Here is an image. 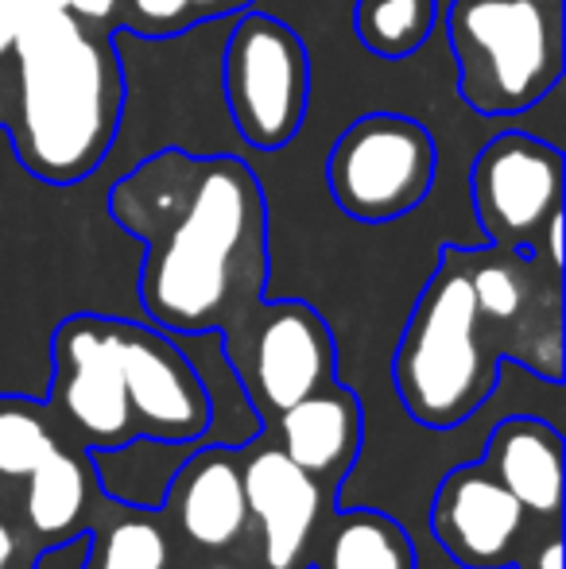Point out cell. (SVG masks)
Masks as SVG:
<instances>
[{"instance_id": "6da1fadb", "label": "cell", "mask_w": 566, "mask_h": 569, "mask_svg": "<svg viewBox=\"0 0 566 569\" xmlns=\"http://www.w3.org/2000/svg\"><path fill=\"white\" fill-rule=\"evenodd\" d=\"M143 244L140 307L167 333H226L268 291V198L245 159L159 148L109 190Z\"/></svg>"}, {"instance_id": "7a4b0ae2", "label": "cell", "mask_w": 566, "mask_h": 569, "mask_svg": "<svg viewBox=\"0 0 566 569\" xmlns=\"http://www.w3.org/2000/svg\"><path fill=\"white\" fill-rule=\"evenodd\" d=\"M8 54L16 67L4 132L20 167L51 187L90 179L121 132L129 93L117 36L51 8L16 31Z\"/></svg>"}, {"instance_id": "3957f363", "label": "cell", "mask_w": 566, "mask_h": 569, "mask_svg": "<svg viewBox=\"0 0 566 569\" xmlns=\"http://www.w3.org/2000/svg\"><path fill=\"white\" fill-rule=\"evenodd\" d=\"M500 349L477 315L461 244H443L393 357L404 411L424 430H454L493 399Z\"/></svg>"}, {"instance_id": "277c9868", "label": "cell", "mask_w": 566, "mask_h": 569, "mask_svg": "<svg viewBox=\"0 0 566 569\" xmlns=\"http://www.w3.org/2000/svg\"><path fill=\"white\" fill-rule=\"evenodd\" d=\"M446 39L474 113H528L566 70V0H450Z\"/></svg>"}, {"instance_id": "5b68a950", "label": "cell", "mask_w": 566, "mask_h": 569, "mask_svg": "<svg viewBox=\"0 0 566 569\" xmlns=\"http://www.w3.org/2000/svg\"><path fill=\"white\" fill-rule=\"evenodd\" d=\"M221 93L249 148H287L310 106V54L299 31L257 8L237 12L221 54Z\"/></svg>"}, {"instance_id": "8992f818", "label": "cell", "mask_w": 566, "mask_h": 569, "mask_svg": "<svg viewBox=\"0 0 566 569\" xmlns=\"http://www.w3.org/2000/svg\"><path fill=\"white\" fill-rule=\"evenodd\" d=\"M438 174L430 128L404 113H365L334 140L326 182L349 221L388 226L427 202Z\"/></svg>"}, {"instance_id": "52a82bcc", "label": "cell", "mask_w": 566, "mask_h": 569, "mask_svg": "<svg viewBox=\"0 0 566 569\" xmlns=\"http://www.w3.org/2000/svg\"><path fill=\"white\" fill-rule=\"evenodd\" d=\"M477 315L489 326L505 365L563 383V271L539 252L500 244H461Z\"/></svg>"}, {"instance_id": "ba28073f", "label": "cell", "mask_w": 566, "mask_h": 569, "mask_svg": "<svg viewBox=\"0 0 566 569\" xmlns=\"http://www.w3.org/2000/svg\"><path fill=\"white\" fill-rule=\"evenodd\" d=\"M221 349L265 422L338 380L330 322L302 299H260L234 330L221 333Z\"/></svg>"}, {"instance_id": "9c48e42d", "label": "cell", "mask_w": 566, "mask_h": 569, "mask_svg": "<svg viewBox=\"0 0 566 569\" xmlns=\"http://www.w3.org/2000/svg\"><path fill=\"white\" fill-rule=\"evenodd\" d=\"M47 411L75 450H106L137 438L109 315H75L51 338Z\"/></svg>"}, {"instance_id": "30bf717a", "label": "cell", "mask_w": 566, "mask_h": 569, "mask_svg": "<svg viewBox=\"0 0 566 569\" xmlns=\"http://www.w3.org/2000/svg\"><path fill=\"white\" fill-rule=\"evenodd\" d=\"M566 159L532 132H500L474 156L469 202L485 240L536 252L547 218L563 210Z\"/></svg>"}, {"instance_id": "8fae6325", "label": "cell", "mask_w": 566, "mask_h": 569, "mask_svg": "<svg viewBox=\"0 0 566 569\" xmlns=\"http://www.w3.org/2000/svg\"><path fill=\"white\" fill-rule=\"evenodd\" d=\"M125 396L137 422V438L159 442H202L210 427V396L179 341L151 322L109 318Z\"/></svg>"}, {"instance_id": "7c38bea8", "label": "cell", "mask_w": 566, "mask_h": 569, "mask_svg": "<svg viewBox=\"0 0 566 569\" xmlns=\"http://www.w3.org/2000/svg\"><path fill=\"white\" fill-rule=\"evenodd\" d=\"M237 453L257 539V569H310L315 539L338 500L265 435Z\"/></svg>"}, {"instance_id": "4fadbf2b", "label": "cell", "mask_w": 566, "mask_h": 569, "mask_svg": "<svg viewBox=\"0 0 566 569\" xmlns=\"http://www.w3.org/2000/svg\"><path fill=\"white\" fill-rule=\"evenodd\" d=\"M430 539L466 569H505L516 566L528 511L513 492L485 469L469 461L450 469L430 500Z\"/></svg>"}, {"instance_id": "5bb4252c", "label": "cell", "mask_w": 566, "mask_h": 569, "mask_svg": "<svg viewBox=\"0 0 566 569\" xmlns=\"http://www.w3.org/2000/svg\"><path fill=\"white\" fill-rule=\"evenodd\" d=\"M159 516H167L163 523L179 531L190 555H218L245 542L257 547L245 503L241 453L234 446H198L175 472Z\"/></svg>"}, {"instance_id": "9a60e30c", "label": "cell", "mask_w": 566, "mask_h": 569, "mask_svg": "<svg viewBox=\"0 0 566 569\" xmlns=\"http://www.w3.org/2000/svg\"><path fill=\"white\" fill-rule=\"evenodd\" d=\"M260 435L280 446L302 472H310L334 496L346 472L354 469L357 453H361V399H357V391L341 388L334 380L330 388L315 391V396L280 411L276 419H268Z\"/></svg>"}, {"instance_id": "2e32d148", "label": "cell", "mask_w": 566, "mask_h": 569, "mask_svg": "<svg viewBox=\"0 0 566 569\" xmlns=\"http://www.w3.org/2000/svg\"><path fill=\"white\" fill-rule=\"evenodd\" d=\"M477 461L520 500L532 519L559 527L563 516V430L536 415H508L489 430Z\"/></svg>"}, {"instance_id": "e0dca14e", "label": "cell", "mask_w": 566, "mask_h": 569, "mask_svg": "<svg viewBox=\"0 0 566 569\" xmlns=\"http://www.w3.org/2000/svg\"><path fill=\"white\" fill-rule=\"evenodd\" d=\"M16 500H20L23 531L31 535V550H39L67 535L93 531V503H101L106 496L93 477L90 453L67 446L23 480Z\"/></svg>"}, {"instance_id": "ac0fdd59", "label": "cell", "mask_w": 566, "mask_h": 569, "mask_svg": "<svg viewBox=\"0 0 566 569\" xmlns=\"http://www.w3.org/2000/svg\"><path fill=\"white\" fill-rule=\"evenodd\" d=\"M310 569H419V550L385 511L334 508L310 550Z\"/></svg>"}, {"instance_id": "d6986e66", "label": "cell", "mask_w": 566, "mask_h": 569, "mask_svg": "<svg viewBox=\"0 0 566 569\" xmlns=\"http://www.w3.org/2000/svg\"><path fill=\"white\" fill-rule=\"evenodd\" d=\"M202 442H159V438H129L121 446H106V450H86L98 477L101 496L113 503L140 511H159L167 500L179 465Z\"/></svg>"}, {"instance_id": "ffe728a7", "label": "cell", "mask_w": 566, "mask_h": 569, "mask_svg": "<svg viewBox=\"0 0 566 569\" xmlns=\"http://www.w3.org/2000/svg\"><path fill=\"white\" fill-rule=\"evenodd\" d=\"M171 338L187 352L206 396H210V427L202 435V446H234V450H241L245 442H252L265 430V419L249 403L234 365L226 360L221 333H171Z\"/></svg>"}, {"instance_id": "44dd1931", "label": "cell", "mask_w": 566, "mask_h": 569, "mask_svg": "<svg viewBox=\"0 0 566 569\" xmlns=\"http://www.w3.org/2000/svg\"><path fill=\"white\" fill-rule=\"evenodd\" d=\"M67 446L47 403L28 396H0V511L12 516V500L20 496L23 480Z\"/></svg>"}, {"instance_id": "7402d4cb", "label": "cell", "mask_w": 566, "mask_h": 569, "mask_svg": "<svg viewBox=\"0 0 566 569\" xmlns=\"http://www.w3.org/2000/svg\"><path fill=\"white\" fill-rule=\"evenodd\" d=\"M438 28V0H357L354 31L377 59L400 62L424 51Z\"/></svg>"}, {"instance_id": "603a6c76", "label": "cell", "mask_w": 566, "mask_h": 569, "mask_svg": "<svg viewBox=\"0 0 566 569\" xmlns=\"http://www.w3.org/2000/svg\"><path fill=\"white\" fill-rule=\"evenodd\" d=\"M121 516L106 527H93L90 569H171L175 547L159 511L117 508Z\"/></svg>"}, {"instance_id": "cb8c5ba5", "label": "cell", "mask_w": 566, "mask_h": 569, "mask_svg": "<svg viewBox=\"0 0 566 569\" xmlns=\"http://www.w3.org/2000/svg\"><path fill=\"white\" fill-rule=\"evenodd\" d=\"M257 0H121L117 23L132 28L143 39H171L182 36L195 23H210L221 16L249 12Z\"/></svg>"}, {"instance_id": "d4e9b609", "label": "cell", "mask_w": 566, "mask_h": 569, "mask_svg": "<svg viewBox=\"0 0 566 569\" xmlns=\"http://www.w3.org/2000/svg\"><path fill=\"white\" fill-rule=\"evenodd\" d=\"M90 558H93V531H78L59 542L39 547L36 558H31V569H90Z\"/></svg>"}, {"instance_id": "484cf974", "label": "cell", "mask_w": 566, "mask_h": 569, "mask_svg": "<svg viewBox=\"0 0 566 569\" xmlns=\"http://www.w3.org/2000/svg\"><path fill=\"white\" fill-rule=\"evenodd\" d=\"M70 16H78L90 28H117V16H121V0H62Z\"/></svg>"}, {"instance_id": "4316f807", "label": "cell", "mask_w": 566, "mask_h": 569, "mask_svg": "<svg viewBox=\"0 0 566 569\" xmlns=\"http://www.w3.org/2000/svg\"><path fill=\"white\" fill-rule=\"evenodd\" d=\"M182 569H257V547L218 550V555H195Z\"/></svg>"}, {"instance_id": "83f0119b", "label": "cell", "mask_w": 566, "mask_h": 569, "mask_svg": "<svg viewBox=\"0 0 566 569\" xmlns=\"http://www.w3.org/2000/svg\"><path fill=\"white\" fill-rule=\"evenodd\" d=\"M536 252L544 256L552 268H559L563 271V210L559 213H552L547 218V226L544 232H539V244H536Z\"/></svg>"}, {"instance_id": "f1b7e54d", "label": "cell", "mask_w": 566, "mask_h": 569, "mask_svg": "<svg viewBox=\"0 0 566 569\" xmlns=\"http://www.w3.org/2000/svg\"><path fill=\"white\" fill-rule=\"evenodd\" d=\"M20 547H28V542H23V535H20V527L12 523V516H8V511H0V569L16 566Z\"/></svg>"}, {"instance_id": "f546056e", "label": "cell", "mask_w": 566, "mask_h": 569, "mask_svg": "<svg viewBox=\"0 0 566 569\" xmlns=\"http://www.w3.org/2000/svg\"><path fill=\"white\" fill-rule=\"evenodd\" d=\"M536 569H563V539H559V531H552L547 535V542L536 550Z\"/></svg>"}, {"instance_id": "4dcf8cb0", "label": "cell", "mask_w": 566, "mask_h": 569, "mask_svg": "<svg viewBox=\"0 0 566 569\" xmlns=\"http://www.w3.org/2000/svg\"><path fill=\"white\" fill-rule=\"evenodd\" d=\"M8 43H12V31H8L4 23H0V59L8 54Z\"/></svg>"}, {"instance_id": "1f68e13d", "label": "cell", "mask_w": 566, "mask_h": 569, "mask_svg": "<svg viewBox=\"0 0 566 569\" xmlns=\"http://www.w3.org/2000/svg\"><path fill=\"white\" fill-rule=\"evenodd\" d=\"M4 120H8V101H0V132H4Z\"/></svg>"}]
</instances>
